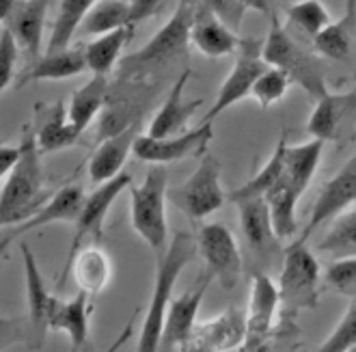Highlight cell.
<instances>
[{"instance_id": "1", "label": "cell", "mask_w": 356, "mask_h": 352, "mask_svg": "<svg viewBox=\"0 0 356 352\" xmlns=\"http://www.w3.org/2000/svg\"><path fill=\"white\" fill-rule=\"evenodd\" d=\"M17 147L19 156L9 171L3 191H0V227H15L29 221L50 199L44 164H41V156L44 154H41L35 141L31 123L24 126Z\"/></svg>"}, {"instance_id": "2", "label": "cell", "mask_w": 356, "mask_h": 352, "mask_svg": "<svg viewBox=\"0 0 356 352\" xmlns=\"http://www.w3.org/2000/svg\"><path fill=\"white\" fill-rule=\"evenodd\" d=\"M197 236L188 232H177L175 238L169 242V246L156 253V279H154V292L149 301L147 316H145L140 337H138V350L140 352H156L160 350V337L164 328L166 309L173 298V287L177 283V277L184 268L191 264L197 255Z\"/></svg>"}, {"instance_id": "3", "label": "cell", "mask_w": 356, "mask_h": 352, "mask_svg": "<svg viewBox=\"0 0 356 352\" xmlns=\"http://www.w3.org/2000/svg\"><path fill=\"white\" fill-rule=\"evenodd\" d=\"M197 9L199 0H177V7L169 22L143 48L119 61L121 74L130 78H140L147 76L149 72L169 67L175 61H179L186 54L188 44H191V31L195 24Z\"/></svg>"}, {"instance_id": "4", "label": "cell", "mask_w": 356, "mask_h": 352, "mask_svg": "<svg viewBox=\"0 0 356 352\" xmlns=\"http://www.w3.org/2000/svg\"><path fill=\"white\" fill-rule=\"evenodd\" d=\"M261 54L268 65L283 70L294 85H300L313 99H320L328 93L326 87V65L316 50L302 46L298 37L291 35L279 19L270 26L268 37L264 39Z\"/></svg>"}, {"instance_id": "5", "label": "cell", "mask_w": 356, "mask_h": 352, "mask_svg": "<svg viewBox=\"0 0 356 352\" xmlns=\"http://www.w3.org/2000/svg\"><path fill=\"white\" fill-rule=\"evenodd\" d=\"M320 262L307 248V242H291L285 251L279 279L281 320H287V326H294L302 309H316L320 305Z\"/></svg>"}, {"instance_id": "6", "label": "cell", "mask_w": 356, "mask_h": 352, "mask_svg": "<svg viewBox=\"0 0 356 352\" xmlns=\"http://www.w3.org/2000/svg\"><path fill=\"white\" fill-rule=\"evenodd\" d=\"M166 184L169 173L164 164H154L140 186L130 184V221L134 232L160 253L166 248Z\"/></svg>"}, {"instance_id": "7", "label": "cell", "mask_w": 356, "mask_h": 352, "mask_svg": "<svg viewBox=\"0 0 356 352\" xmlns=\"http://www.w3.org/2000/svg\"><path fill=\"white\" fill-rule=\"evenodd\" d=\"M130 184H132V175L121 171L113 179L99 184L91 195L85 197V201H82V208L78 212V218L74 221L76 232H74V240H72L70 253H67V262H65V266H63L60 277L56 279V292H60V289L65 287L67 275L72 271V264H74L76 255L82 251V244L87 242V238H91L95 242L102 240L104 223H106V216L111 212V205L117 201V197L123 191L130 189Z\"/></svg>"}, {"instance_id": "8", "label": "cell", "mask_w": 356, "mask_h": 352, "mask_svg": "<svg viewBox=\"0 0 356 352\" xmlns=\"http://www.w3.org/2000/svg\"><path fill=\"white\" fill-rule=\"evenodd\" d=\"M166 199L193 221H201L220 210L227 199L220 186V162L214 156L203 154L197 171L166 191Z\"/></svg>"}, {"instance_id": "9", "label": "cell", "mask_w": 356, "mask_h": 352, "mask_svg": "<svg viewBox=\"0 0 356 352\" xmlns=\"http://www.w3.org/2000/svg\"><path fill=\"white\" fill-rule=\"evenodd\" d=\"M214 138V121H201L195 130L171 134V136H149L138 134L132 154L149 164H169L186 158H201L207 154V145Z\"/></svg>"}, {"instance_id": "10", "label": "cell", "mask_w": 356, "mask_h": 352, "mask_svg": "<svg viewBox=\"0 0 356 352\" xmlns=\"http://www.w3.org/2000/svg\"><path fill=\"white\" fill-rule=\"evenodd\" d=\"M197 248L205 262V271L214 281H218L222 289H234L242 275V255L232 230L222 223L201 225Z\"/></svg>"}, {"instance_id": "11", "label": "cell", "mask_w": 356, "mask_h": 352, "mask_svg": "<svg viewBox=\"0 0 356 352\" xmlns=\"http://www.w3.org/2000/svg\"><path fill=\"white\" fill-rule=\"evenodd\" d=\"M261 48H264V41L259 39L242 41L238 48V58L234 63V70L225 78L222 87L216 95V102L212 104V109L205 113L203 121H214L220 113H225L227 109H232L234 104H238V102L250 95L255 80L268 67L266 58L261 54Z\"/></svg>"}, {"instance_id": "12", "label": "cell", "mask_w": 356, "mask_h": 352, "mask_svg": "<svg viewBox=\"0 0 356 352\" xmlns=\"http://www.w3.org/2000/svg\"><path fill=\"white\" fill-rule=\"evenodd\" d=\"M281 307L279 287L268 275L255 273L250 283V301L246 309V333L242 350H261L275 333V316Z\"/></svg>"}, {"instance_id": "13", "label": "cell", "mask_w": 356, "mask_h": 352, "mask_svg": "<svg viewBox=\"0 0 356 352\" xmlns=\"http://www.w3.org/2000/svg\"><path fill=\"white\" fill-rule=\"evenodd\" d=\"M214 277L207 271L203 277L195 281L191 289L177 298H171L169 309H166V318H164V328H162V337H160V350H173V348H188L193 337V330L197 326V316H199V307L203 303V296L212 285Z\"/></svg>"}, {"instance_id": "14", "label": "cell", "mask_w": 356, "mask_h": 352, "mask_svg": "<svg viewBox=\"0 0 356 352\" xmlns=\"http://www.w3.org/2000/svg\"><path fill=\"white\" fill-rule=\"evenodd\" d=\"M354 201H356V154L343 164L337 175L324 184V189L320 191L316 203L311 208L300 242H307L318 227L334 218L339 212L348 210Z\"/></svg>"}, {"instance_id": "15", "label": "cell", "mask_w": 356, "mask_h": 352, "mask_svg": "<svg viewBox=\"0 0 356 352\" xmlns=\"http://www.w3.org/2000/svg\"><path fill=\"white\" fill-rule=\"evenodd\" d=\"M50 0H22L5 17V26L13 33L19 52H24L29 63L41 56L44 46V29Z\"/></svg>"}, {"instance_id": "16", "label": "cell", "mask_w": 356, "mask_h": 352, "mask_svg": "<svg viewBox=\"0 0 356 352\" xmlns=\"http://www.w3.org/2000/svg\"><path fill=\"white\" fill-rule=\"evenodd\" d=\"M33 132L41 154H52L67 150L78 143L80 132L72 126L67 119V111L63 109V102H37L33 109Z\"/></svg>"}, {"instance_id": "17", "label": "cell", "mask_w": 356, "mask_h": 352, "mask_svg": "<svg viewBox=\"0 0 356 352\" xmlns=\"http://www.w3.org/2000/svg\"><path fill=\"white\" fill-rule=\"evenodd\" d=\"M191 44L207 58H222L238 52L242 41L238 31L225 24L212 9H207L199 0V9L191 31Z\"/></svg>"}, {"instance_id": "18", "label": "cell", "mask_w": 356, "mask_h": 352, "mask_svg": "<svg viewBox=\"0 0 356 352\" xmlns=\"http://www.w3.org/2000/svg\"><path fill=\"white\" fill-rule=\"evenodd\" d=\"M246 333V316L236 307H229L227 312L195 326L188 348L193 350H236L242 348Z\"/></svg>"}, {"instance_id": "19", "label": "cell", "mask_w": 356, "mask_h": 352, "mask_svg": "<svg viewBox=\"0 0 356 352\" xmlns=\"http://www.w3.org/2000/svg\"><path fill=\"white\" fill-rule=\"evenodd\" d=\"M138 138V123H130L119 132H113L104 138L89 160V177L93 186L113 179L123 171V164L134 150V141Z\"/></svg>"}, {"instance_id": "20", "label": "cell", "mask_w": 356, "mask_h": 352, "mask_svg": "<svg viewBox=\"0 0 356 352\" xmlns=\"http://www.w3.org/2000/svg\"><path fill=\"white\" fill-rule=\"evenodd\" d=\"M22 251V262H24V275H26V296H29V322L31 330L35 333L37 344L44 342V335L48 333V318L50 312L56 303V294H52L46 287L44 275L39 271V264L31 251V246L26 242L19 244Z\"/></svg>"}, {"instance_id": "21", "label": "cell", "mask_w": 356, "mask_h": 352, "mask_svg": "<svg viewBox=\"0 0 356 352\" xmlns=\"http://www.w3.org/2000/svg\"><path fill=\"white\" fill-rule=\"evenodd\" d=\"M89 72L85 46L82 48H65V50H46L44 56L35 58L26 65L24 74L19 76L17 87H26L33 82L44 80H67Z\"/></svg>"}, {"instance_id": "22", "label": "cell", "mask_w": 356, "mask_h": 352, "mask_svg": "<svg viewBox=\"0 0 356 352\" xmlns=\"http://www.w3.org/2000/svg\"><path fill=\"white\" fill-rule=\"evenodd\" d=\"M191 74H193L191 70H184V74H179V78L175 80L173 89L169 91V95H166V102L160 106L156 117L152 119V126L147 132L149 136H171V134L184 132L188 121L193 119V115L203 104V99H199V97L197 99L184 97V91H186Z\"/></svg>"}, {"instance_id": "23", "label": "cell", "mask_w": 356, "mask_h": 352, "mask_svg": "<svg viewBox=\"0 0 356 352\" xmlns=\"http://www.w3.org/2000/svg\"><path fill=\"white\" fill-rule=\"evenodd\" d=\"M356 111V91L350 93H326L320 99H316V109H313L309 123H307V132L313 138L320 141H337L341 136L343 123L346 119Z\"/></svg>"}, {"instance_id": "24", "label": "cell", "mask_w": 356, "mask_h": 352, "mask_svg": "<svg viewBox=\"0 0 356 352\" xmlns=\"http://www.w3.org/2000/svg\"><path fill=\"white\" fill-rule=\"evenodd\" d=\"M85 197L87 195L82 193L80 186H65V189H60L54 195H50V199L41 205V208L29 221L15 225L9 236L17 238L22 234L35 232V230H39V227L50 225V223H58V221L74 223L78 218V212L82 208V201H85Z\"/></svg>"}, {"instance_id": "25", "label": "cell", "mask_w": 356, "mask_h": 352, "mask_svg": "<svg viewBox=\"0 0 356 352\" xmlns=\"http://www.w3.org/2000/svg\"><path fill=\"white\" fill-rule=\"evenodd\" d=\"M313 50L320 56L332 61H348L356 46V0H348L346 13L330 22L316 39L311 41Z\"/></svg>"}, {"instance_id": "26", "label": "cell", "mask_w": 356, "mask_h": 352, "mask_svg": "<svg viewBox=\"0 0 356 352\" xmlns=\"http://www.w3.org/2000/svg\"><path fill=\"white\" fill-rule=\"evenodd\" d=\"M48 328L67 333L74 350H80L87 344V337H89V294L85 292V289H80V292L70 301L56 298L52 312H50V318H48Z\"/></svg>"}, {"instance_id": "27", "label": "cell", "mask_w": 356, "mask_h": 352, "mask_svg": "<svg viewBox=\"0 0 356 352\" xmlns=\"http://www.w3.org/2000/svg\"><path fill=\"white\" fill-rule=\"evenodd\" d=\"M236 205L240 210V227L248 246L255 253H264L275 246L279 238L275 234V227H272L266 197H246L236 201Z\"/></svg>"}, {"instance_id": "28", "label": "cell", "mask_w": 356, "mask_h": 352, "mask_svg": "<svg viewBox=\"0 0 356 352\" xmlns=\"http://www.w3.org/2000/svg\"><path fill=\"white\" fill-rule=\"evenodd\" d=\"M264 197L268 201L270 218H272V227H275L277 238L289 240L298 232L296 205H298V199L302 197V193L283 173V177L272 186Z\"/></svg>"}, {"instance_id": "29", "label": "cell", "mask_w": 356, "mask_h": 352, "mask_svg": "<svg viewBox=\"0 0 356 352\" xmlns=\"http://www.w3.org/2000/svg\"><path fill=\"white\" fill-rule=\"evenodd\" d=\"M106 95H108V76L106 74H93L85 87L74 91V95L70 99V109H67V119L80 134L89 128V123L102 111L104 102H106Z\"/></svg>"}, {"instance_id": "30", "label": "cell", "mask_w": 356, "mask_h": 352, "mask_svg": "<svg viewBox=\"0 0 356 352\" xmlns=\"http://www.w3.org/2000/svg\"><path fill=\"white\" fill-rule=\"evenodd\" d=\"M132 33H134V26H121V29H115L108 33H102L93 41H89L85 46L89 72L108 76L113 72V67L119 63L121 50L130 41Z\"/></svg>"}, {"instance_id": "31", "label": "cell", "mask_w": 356, "mask_h": 352, "mask_svg": "<svg viewBox=\"0 0 356 352\" xmlns=\"http://www.w3.org/2000/svg\"><path fill=\"white\" fill-rule=\"evenodd\" d=\"M322 150H324V141L320 138H311L307 143L294 145V147L285 150V177L296 186V189L305 195L309 189V184L316 177V171L320 167L322 160Z\"/></svg>"}, {"instance_id": "32", "label": "cell", "mask_w": 356, "mask_h": 352, "mask_svg": "<svg viewBox=\"0 0 356 352\" xmlns=\"http://www.w3.org/2000/svg\"><path fill=\"white\" fill-rule=\"evenodd\" d=\"M70 273H74V279L80 289H85L87 294H99L111 281L113 266L108 255L99 246H91L82 248L76 255Z\"/></svg>"}, {"instance_id": "33", "label": "cell", "mask_w": 356, "mask_h": 352, "mask_svg": "<svg viewBox=\"0 0 356 352\" xmlns=\"http://www.w3.org/2000/svg\"><path fill=\"white\" fill-rule=\"evenodd\" d=\"M121 26H134L130 0H97L82 19L80 31L85 35H102Z\"/></svg>"}, {"instance_id": "34", "label": "cell", "mask_w": 356, "mask_h": 352, "mask_svg": "<svg viewBox=\"0 0 356 352\" xmlns=\"http://www.w3.org/2000/svg\"><path fill=\"white\" fill-rule=\"evenodd\" d=\"M330 22V13L320 0H298L287 7L285 29L294 37L300 35L307 41H313Z\"/></svg>"}, {"instance_id": "35", "label": "cell", "mask_w": 356, "mask_h": 352, "mask_svg": "<svg viewBox=\"0 0 356 352\" xmlns=\"http://www.w3.org/2000/svg\"><path fill=\"white\" fill-rule=\"evenodd\" d=\"M97 0H60L54 17V26L50 33L48 50H65L70 48L74 35L80 31L82 19L87 17L89 9Z\"/></svg>"}, {"instance_id": "36", "label": "cell", "mask_w": 356, "mask_h": 352, "mask_svg": "<svg viewBox=\"0 0 356 352\" xmlns=\"http://www.w3.org/2000/svg\"><path fill=\"white\" fill-rule=\"evenodd\" d=\"M285 150H287V136L283 134L281 141L277 143V150L272 152L270 160L259 169V173L253 179L242 184L240 189H236L232 195H229V199L236 203L246 197H264L285 173Z\"/></svg>"}, {"instance_id": "37", "label": "cell", "mask_w": 356, "mask_h": 352, "mask_svg": "<svg viewBox=\"0 0 356 352\" xmlns=\"http://www.w3.org/2000/svg\"><path fill=\"white\" fill-rule=\"evenodd\" d=\"M318 251L337 257H356V208L343 210L334 216L332 227L326 232Z\"/></svg>"}, {"instance_id": "38", "label": "cell", "mask_w": 356, "mask_h": 352, "mask_svg": "<svg viewBox=\"0 0 356 352\" xmlns=\"http://www.w3.org/2000/svg\"><path fill=\"white\" fill-rule=\"evenodd\" d=\"M291 85H294V82H291V78L283 70L268 65L255 80L253 89H250V97H253L261 109H270L272 104H279L287 95Z\"/></svg>"}, {"instance_id": "39", "label": "cell", "mask_w": 356, "mask_h": 352, "mask_svg": "<svg viewBox=\"0 0 356 352\" xmlns=\"http://www.w3.org/2000/svg\"><path fill=\"white\" fill-rule=\"evenodd\" d=\"M324 285L343 296L356 298V257H337L326 266Z\"/></svg>"}, {"instance_id": "40", "label": "cell", "mask_w": 356, "mask_h": 352, "mask_svg": "<svg viewBox=\"0 0 356 352\" xmlns=\"http://www.w3.org/2000/svg\"><path fill=\"white\" fill-rule=\"evenodd\" d=\"M322 352H346L356 350V298L350 303L346 316L341 322L334 326L332 333L326 337V342L320 346Z\"/></svg>"}, {"instance_id": "41", "label": "cell", "mask_w": 356, "mask_h": 352, "mask_svg": "<svg viewBox=\"0 0 356 352\" xmlns=\"http://www.w3.org/2000/svg\"><path fill=\"white\" fill-rule=\"evenodd\" d=\"M19 56V48L17 41L13 37V33L3 26L0 31V93H3L15 76V63Z\"/></svg>"}, {"instance_id": "42", "label": "cell", "mask_w": 356, "mask_h": 352, "mask_svg": "<svg viewBox=\"0 0 356 352\" xmlns=\"http://www.w3.org/2000/svg\"><path fill=\"white\" fill-rule=\"evenodd\" d=\"M201 3L207 9H212L225 24H229L234 31H240L244 13H246L242 0H201Z\"/></svg>"}, {"instance_id": "43", "label": "cell", "mask_w": 356, "mask_h": 352, "mask_svg": "<svg viewBox=\"0 0 356 352\" xmlns=\"http://www.w3.org/2000/svg\"><path fill=\"white\" fill-rule=\"evenodd\" d=\"M31 322L24 318H0V350H9L29 339Z\"/></svg>"}, {"instance_id": "44", "label": "cell", "mask_w": 356, "mask_h": 352, "mask_svg": "<svg viewBox=\"0 0 356 352\" xmlns=\"http://www.w3.org/2000/svg\"><path fill=\"white\" fill-rule=\"evenodd\" d=\"M132 3V19L134 24L140 22V19L149 17V15H156L164 9V5L169 3V0H130Z\"/></svg>"}, {"instance_id": "45", "label": "cell", "mask_w": 356, "mask_h": 352, "mask_svg": "<svg viewBox=\"0 0 356 352\" xmlns=\"http://www.w3.org/2000/svg\"><path fill=\"white\" fill-rule=\"evenodd\" d=\"M242 5L246 9L259 11L261 15H266L270 22L279 19V0H242Z\"/></svg>"}, {"instance_id": "46", "label": "cell", "mask_w": 356, "mask_h": 352, "mask_svg": "<svg viewBox=\"0 0 356 352\" xmlns=\"http://www.w3.org/2000/svg\"><path fill=\"white\" fill-rule=\"evenodd\" d=\"M19 156V147L15 145V147H9V145H3L0 143V177L7 175L11 171V167L15 164Z\"/></svg>"}, {"instance_id": "47", "label": "cell", "mask_w": 356, "mask_h": 352, "mask_svg": "<svg viewBox=\"0 0 356 352\" xmlns=\"http://www.w3.org/2000/svg\"><path fill=\"white\" fill-rule=\"evenodd\" d=\"M17 3H22V0H0V22H5V17L11 13V9Z\"/></svg>"}, {"instance_id": "48", "label": "cell", "mask_w": 356, "mask_h": 352, "mask_svg": "<svg viewBox=\"0 0 356 352\" xmlns=\"http://www.w3.org/2000/svg\"><path fill=\"white\" fill-rule=\"evenodd\" d=\"M11 240H13V236H7V238H3V240H0V257L5 255V251H7V248H9Z\"/></svg>"}]
</instances>
